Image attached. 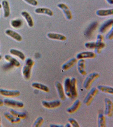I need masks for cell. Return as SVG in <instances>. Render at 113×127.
Segmentation results:
<instances>
[{
	"label": "cell",
	"mask_w": 113,
	"mask_h": 127,
	"mask_svg": "<svg viewBox=\"0 0 113 127\" xmlns=\"http://www.w3.org/2000/svg\"><path fill=\"white\" fill-rule=\"evenodd\" d=\"M105 109L104 114L109 117H112L113 115V102L109 98L105 99Z\"/></svg>",
	"instance_id": "4"
},
{
	"label": "cell",
	"mask_w": 113,
	"mask_h": 127,
	"mask_svg": "<svg viewBox=\"0 0 113 127\" xmlns=\"http://www.w3.org/2000/svg\"><path fill=\"white\" fill-rule=\"evenodd\" d=\"M34 64V61L31 58H28L26 60L25 64L23 68L22 74L27 80H28L30 78L32 68Z\"/></svg>",
	"instance_id": "1"
},
{
	"label": "cell",
	"mask_w": 113,
	"mask_h": 127,
	"mask_svg": "<svg viewBox=\"0 0 113 127\" xmlns=\"http://www.w3.org/2000/svg\"><path fill=\"white\" fill-rule=\"evenodd\" d=\"M4 66V69H10L11 68H12L13 66L9 63H7V64H5Z\"/></svg>",
	"instance_id": "38"
},
{
	"label": "cell",
	"mask_w": 113,
	"mask_h": 127,
	"mask_svg": "<svg viewBox=\"0 0 113 127\" xmlns=\"http://www.w3.org/2000/svg\"><path fill=\"white\" fill-rule=\"evenodd\" d=\"M1 117L0 115V127H1Z\"/></svg>",
	"instance_id": "43"
},
{
	"label": "cell",
	"mask_w": 113,
	"mask_h": 127,
	"mask_svg": "<svg viewBox=\"0 0 113 127\" xmlns=\"http://www.w3.org/2000/svg\"><path fill=\"white\" fill-rule=\"evenodd\" d=\"M113 23V19H110L107 21L101 27L100 31L101 32H105L112 25Z\"/></svg>",
	"instance_id": "30"
},
{
	"label": "cell",
	"mask_w": 113,
	"mask_h": 127,
	"mask_svg": "<svg viewBox=\"0 0 113 127\" xmlns=\"http://www.w3.org/2000/svg\"><path fill=\"white\" fill-rule=\"evenodd\" d=\"M44 122L43 118L42 117H38L34 123L33 127H41Z\"/></svg>",
	"instance_id": "33"
},
{
	"label": "cell",
	"mask_w": 113,
	"mask_h": 127,
	"mask_svg": "<svg viewBox=\"0 0 113 127\" xmlns=\"http://www.w3.org/2000/svg\"><path fill=\"white\" fill-rule=\"evenodd\" d=\"M113 9L99 10L96 11V14L100 16H106L113 14Z\"/></svg>",
	"instance_id": "25"
},
{
	"label": "cell",
	"mask_w": 113,
	"mask_h": 127,
	"mask_svg": "<svg viewBox=\"0 0 113 127\" xmlns=\"http://www.w3.org/2000/svg\"><path fill=\"white\" fill-rule=\"evenodd\" d=\"M35 12L37 14H44L51 16L53 15V12L50 9L45 7L37 8L35 10Z\"/></svg>",
	"instance_id": "18"
},
{
	"label": "cell",
	"mask_w": 113,
	"mask_h": 127,
	"mask_svg": "<svg viewBox=\"0 0 113 127\" xmlns=\"http://www.w3.org/2000/svg\"><path fill=\"white\" fill-rule=\"evenodd\" d=\"M5 118L12 123H18L20 122V118H17L13 116L10 113L6 112L4 113Z\"/></svg>",
	"instance_id": "17"
},
{
	"label": "cell",
	"mask_w": 113,
	"mask_h": 127,
	"mask_svg": "<svg viewBox=\"0 0 113 127\" xmlns=\"http://www.w3.org/2000/svg\"><path fill=\"white\" fill-rule=\"evenodd\" d=\"M2 6L3 9L4 17L5 18L8 17L10 15V9L8 2L5 0L2 1Z\"/></svg>",
	"instance_id": "24"
},
{
	"label": "cell",
	"mask_w": 113,
	"mask_h": 127,
	"mask_svg": "<svg viewBox=\"0 0 113 127\" xmlns=\"http://www.w3.org/2000/svg\"><path fill=\"white\" fill-rule=\"evenodd\" d=\"M113 37V29L111 30V31L108 34L107 36V38L109 39H111Z\"/></svg>",
	"instance_id": "37"
},
{
	"label": "cell",
	"mask_w": 113,
	"mask_h": 127,
	"mask_svg": "<svg viewBox=\"0 0 113 127\" xmlns=\"http://www.w3.org/2000/svg\"><path fill=\"white\" fill-rule=\"evenodd\" d=\"M32 86L33 88L44 91V92L48 93L49 91V89L48 86L42 83L34 82L32 84Z\"/></svg>",
	"instance_id": "22"
},
{
	"label": "cell",
	"mask_w": 113,
	"mask_h": 127,
	"mask_svg": "<svg viewBox=\"0 0 113 127\" xmlns=\"http://www.w3.org/2000/svg\"><path fill=\"white\" fill-rule=\"evenodd\" d=\"M5 59L9 62L12 65L16 67H19L20 66V63L15 59L11 56L6 55L4 56Z\"/></svg>",
	"instance_id": "19"
},
{
	"label": "cell",
	"mask_w": 113,
	"mask_h": 127,
	"mask_svg": "<svg viewBox=\"0 0 113 127\" xmlns=\"http://www.w3.org/2000/svg\"><path fill=\"white\" fill-rule=\"evenodd\" d=\"M70 93L72 98H76L78 96L77 89V80L75 77L70 79Z\"/></svg>",
	"instance_id": "8"
},
{
	"label": "cell",
	"mask_w": 113,
	"mask_h": 127,
	"mask_svg": "<svg viewBox=\"0 0 113 127\" xmlns=\"http://www.w3.org/2000/svg\"><path fill=\"white\" fill-rule=\"evenodd\" d=\"M71 127L72 126H71V125H70V124L69 123H67L65 126V127Z\"/></svg>",
	"instance_id": "42"
},
{
	"label": "cell",
	"mask_w": 113,
	"mask_h": 127,
	"mask_svg": "<svg viewBox=\"0 0 113 127\" xmlns=\"http://www.w3.org/2000/svg\"><path fill=\"white\" fill-rule=\"evenodd\" d=\"M4 103L6 106L12 108H22L24 107V104L21 102L8 99L3 100Z\"/></svg>",
	"instance_id": "5"
},
{
	"label": "cell",
	"mask_w": 113,
	"mask_h": 127,
	"mask_svg": "<svg viewBox=\"0 0 113 127\" xmlns=\"http://www.w3.org/2000/svg\"><path fill=\"white\" fill-rule=\"evenodd\" d=\"M68 121L71 126L73 127H79L80 126L79 123L75 119L73 118H69L68 119Z\"/></svg>",
	"instance_id": "34"
},
{
	"label": "cell",
	"mask_w": 113,
	"mask_h": 127,
	"mask_svg": "<svg viewBox=\"0 0 113 127\" xmlns=\"http://www.w3.org/2000/svg\"><path fill=\"white\" fill-rule=\"evenodd\" d=\"M98 124L99 127H106V118L102 113H99L98 114Z\"/></svg>",
	"instance_id": "28"
},
{
	"label": "cell",
	"mask_w": 113,
	"mask_h": 127,
	"mask_svg": "<svg viewBox=\"0 0 113 127\" xmlns=\"http://www.w3.org/2000/svg\"><path fill=\"white\" fill-rule=\"evenodd\" d=\"M0 94L6 97H16L20 96V92L18 90H10L0 89Z\"/></svg>",
	"instance_id": "7"
},
{
	"label": "cell",
	"mask_w": 113,
	"mask_h": 127,
	"mask_svg": "<svg viewBox=\"0 0 113 127\" xmlns=\"http://www.w3.org/2000/svg\"><path fill=\"white\" fill-rule=\"evenodd\" d=\"M47 36L49 38L51 39L61 41H65L66 40V37L65 36L60 34L50 32L47 34Z\"/></svg>",
	"instance_id": "20"
},
{
	"label": "cell",
	"mask_w": 113,
	"mask_h": 127,
	"mask_svg": "<svg viewBox=\"0 0 113 127\" xmlns=\"http://www.w3.org/2000/svg\"><path fill=\"white\" fill-rule=\"evenodd\" d=\"M98 90L96 87H94L87 93L83 100V103L86 106H88L90 105L94 97L98 94Z\"/></svg>",
	"instance_id": "3"
},
{
	"label": "cell",
	"mask_w": 113,
	"mask_h": 127,
	"mask_svg": "<svg viewBox=\"0 0 113 127\" xmlns=\"http://www.w3.org/2000/svg\"><path fill=\"white\" fill-rule=\"evenodd\" d=\"M100 76V74L97 72H93L90 73L84 80L83 84V87L87 90L90 89L93 82Z\"/></svg>",
	"instance_id": "2"
},
{
	"label": "cell",
	"mask_w": 113,
	"mask_h": 127,
	"mask_svg": "<svg viewBox=\"0 0 113 127\" xmlns=\"http://www.w3.org/2000/svg\"><path fill=\"white\" fill-rule=\"evenodd\" d=\"M1 58H2V57L1 56V55H0V60H1Z\"/></svg>",
	"instance_id": "44"
},
{
	"label": "cell",
	"mask_w": 113,
	"mask_h": 127,
	"mask_svg": "<svg viewBox=\"0 0 113 127\" xmlns=\"http://www.w3.org/2000/svg\"><path fill=\"white\" fill-rule=\"evenodd\" d=\"M85 45L86 48L89 49H94L96 48V42H87L85 44Z\"/></svg>",
	"instance_id": "35"
},
{
	"label": "cell",
	"mask_w": 113,
	"mask_h": 127,
	"mask_svg": "<svg viewBox=\"0 0 113 127\" xmlns=\"http://www.w3.org/2000/svg\"><path fill=\"white\" fill-rule=\"evenodd\" d=\"M97 89L103 93L110 94H113V89L111 86L99 85L97 87Z\"/></svg>",
	"instance_id": "23"
},
{
	"label": "cell",
	"mask_w": 113,
	"mask_h": 127,
	"mask_svg": "<svg viewBox=\"0 0 113 127\" xmlns=\"http://www.w3.org/2000/svg\"><path fill=\"white\" fill-rule=\"evenodd\" d=\"M85 67V60L83 59L79 60L77 63V69L80 74L83 76H85L87 74Z\"/></svg>",
	"instance_id": "13"
},
{
	"label": "cell",
	"mask_w": 113,
	"mask_h": 127,
	"mask_svg": "<svg viewBox=\"0 0 113 127\" xmlns=\"http://www.w3.org/2000/svg\"><path fill=\"white\" fill-rule=\"evenodd\" d=\"M55 86L59 98L62 100H64L65 99V94L62 84L60 82L57 81L55 84Z\"/></svg>",
	"instance_id": "14"
},
{
	"label": "cell",
	"mask_w": 113,
	"mask_h": 127,
	"mask_svg": "<svg viewBox=\"0 0 113 127\" xmlns=\"http://www.w3.org/2000/svg\"><path fill=\"white\" fill-rule=\"evenodd\" d=\"M10 53L11 54L19 58L22 60H24L25 59V56L23 53L20 51L17 50L12 49L10 50Z\"/></svg>",
	"instance_id": "29"
},
{
	"label": "cell",
	"mask_w": 113,
	"mask_h": 127,
	"mask_svg": "<svg viewBox=\"0 0 113 127\" xmlns=\"http://www.w3.org/2000/svg\"><path fill=\"white\" fill-rule=\"evenodd\" d=\"M4 103L3 100L2 99H0V107L3 106Z\"/></svg>",
	"instance_id": "40"
},
{
	"label": "cell",
	"mask_w": 113,
	"mask_h": 127,
	"mask_svg": "<svg viewBox=\"0 0 113 127\" xmlns=\"http://www.w3.org/2000/svg\"><path fill=\"white\" fill-rule=\"evenodd\" d=\"M64 90L65 94L69 98H72L70 93V79L67 78L64 81Z\"/></svg>",
	"instance_id": "15"
},
{
	"label": "cell",
	"mask_w": 113,
	"mask_h": 127,
	"mask_svg": "<svg viewBox=\"0 0 113 127\" xmlns=\"http://www.w3.org/2000/svg\"><path fill=\"white\" fill-rule=\"evenodd\" d=\"M81 102L80 100L77 99L75 100L72 106L66 109V112L69 114H72L75 113L80 108L81 106Z\"/></svg>",
	"instance_id": "11"
},
{
	"label": "cell",
	"mask_w": 113,
	"mask_h": 127,
	"mask_svg": "<svg viewBox=\"0 0 113 127\" xmlns=\"http://www.w3.org/2000/svg\"><path fill=\"white\" fill-rule=\"evenodd\" d=\"M61 103L59 100H55L51 101L43 100L42 102V106L48 109H54L58 108L61 105Z\"/></svg>",
	"instance_id": "6"
},
{
	"label": "cell",
	"mask_w": 113,
	"mask_h": 127,
	"mask_svg": "<svg viewBox=\"0 0 113 127\" xmlns=\"http://www.w3.org/2000/svg\"><path fill=\"white\" fill-rule=\"evenodd\" d=\"M50 127H63L64 126L62 125H59V124H52L50 125Z\"/></svg>",
	"instance_id": "39"
},
{
	"label": "cell",
	"mask_w": 113,
	"mask_h": 127,
	"mask_svg": "<svg viewBox=\"0 0 113 127\" xmlns=\"http://www.w3.org/2000/svg\"><path fill=\"white\" fill-rule=\"evenodd\" d=\"M77 62V60L76 58H74L71 59L62 65V69L64 70H68L74 66Z\"/></svg>",
	"instance_id": "21"
},
{
	"label": "cell",
	"mask_w": 113,
	"mask_h": 127,
	"mask_svg": "<svg viewBox=\"0 0 113 127\" xmlns=\"http://www.w3.org/2000/svg\"><path fill=\"white\" fill-rule=\"evenodd\" d=\"M103 37L101 35H98L97 36V41L96 42V47L95 51L96 53H100L101 50L105 46V44L102 42Z\"/></svg>",
	"instance_id": "12"
},
{
	"label": "cell",
	"mask_w": 113,
	"mask_h": 127,
	"mask_svg": "<svg viewBox=\"0 0 113 127\" xmlns=\"http://www.w3.org/2000/svg\"><path fill=\"white\" fill-rule=\"evenodd\" d=\"M10 113L15 117L20 118L21 119H25L27 115L24 112H20L13 110L10 109Z\"/></svg>",
	"instance_id": "31"
},
{
	"label": "cell",
	"mask_w": 113,
	"mask_h": 127,
	"mask_svg": "<svg viewBox=\"0 0 113 127\" xmlns=\"http://www.w3.org/2000/svg\"><path fill=\"white\" fill-rule=\"evenodd\" d=\"M5 33L17 41H20L22 40V37L21 35L14 31L9 29L7 30L6 31Z\"/></svg>",
	"instance_id": "16"
},
{
	"label": "cell",
	"mask_w": 113,
	"mask_h": 127,
	"mask_svg": "<svg viewBox=\"0 0 113 127\" xmlns=\"http://www.w3.org/2000/svg\"><path fill=\"white\" fill-rule=\"evenodd\" d=\"M11 24L13 27L15 28H18L22 25L23 23L21 20L17 19L13 20L11 21Z\"/></svg>",
	"instance_id": "32"
},
{
	"label": "cell",
	"mask_w": 113,
	"mask_h": 127,
	"mask_svg": "<svg viewBox=\"0 0 113 127\" xmlns=\"http://www.w3.org/2000/svg\"><path fill=\"white\" fill-rule=\"evenodd\" d=\"M96 54L91 51H84L79 53L76 56V58L78 60L84 59L94 58Z\"/></svg>",
	"instance_id": "10"
},
{
	"label": "cell",
	"mask_w": 113,
	"mask_h": 127,
	"mask_svg": "<svg viewBox=\"0 0 113 127\" xmlns=\"http://www.w3.org/2000/svg\"><path fill=\"white\" fill-rule=\"evenodd\" d=\"M2 7V5L1 4H0V8H1Z\"/></svg>",
	"instance_id": "45"
},
{
	"label": "cell",
	"mask_w": 113,
	"mask_h": 127,
	"mask_svg": "<svg viewBox=\"0 0 113 127\" xmlns=\"http://www.w3.org/2000/svg\"><path fill=\"white\" fill-rule=\"evenodd\" d=\"M29 4L33 6H36L38 4V2L36 0H24Z\"/></svg>",
	"instance_id": "36"
},
{
	"label": "cell",
	"mask_w": 113,
	"mask_h": 127,
	"mask_svg": "<svg viewBox=\"0 0 113 127\" xmlns=\"http://www.w3.org/2000/svg\"><path fill=\"white\" fill-rule=\"evenodd\" d=\"M106 1L110 4H113V0H106Z\"/></svg>",
	"instance_id": "41"
},
{
	"label": "cell",
	"mask_w": 113,
	"mask_h": 127,
	"mask_svg": "<svg viewBox=\"0 0 113 127\" xmlns=\"http://www.w3.org/2000/svg\"><path fill=\"white\" fill-rule=\"evenodd\" d=\"M98 25V23L96 22H94L91 24L86 30V36L88 37H90L92 35V33L96 29Z\"/></svg>",
	"instance_id": "27"
},
{
	"label": "cell",
	"mask_w": 113,
	"mask_h": 127,
	"mask_svg": "<svg viewBox=\"0 0 113 127\" xmlns=\"http://www.w3.org/2000/svg\"><path fill=\"white\" fill-rule=\"evenodd\" d=\"M57 6L59 8L62 10L67 19L69 20L72 19V13L67 5L63 3H60L57 5Z\"/></svg>",
	"instance_id": "9"
},
{
	"label": "cell",
	"mask_w": 113,
	"mask_h": 127,
	"mask_svg": "<svg viewBox=\"0 0 113 127\" xmlns=\"http://www.w3.org/2000/svg\"><path fill=\"white\" fill-rule=\"evenodd\" d=\"M21 15L26 20L29 27H32L34 26L33 21L30 14L26 11H23L21 13Z\"/></svg>",
	"instance_id": "26"
}]
</instances>
